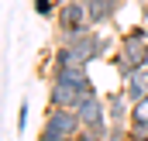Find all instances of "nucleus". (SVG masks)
Masks as SVG:
<instances>
[{"mask_svg": "<svg viewBox=\"0 0 148 141\" xmlns=\"http://www.w3.org/2000/svg\"><path fill=\"white\" fill-rule=\"evenodd\" d=\"M55 28L59 31H86V28H93L86 3L83 0H66L59 7V14H55Z\"/></svg>", "mask_w": 148, "mask_h": 141, "instance_id": "5", "label": "nucleus"}, {"mask_svg": "<svg viewBox=\"0 0 148 141\" xmlns=\"http://www.w3.org/2000/svg\"><path fill=\"white\" fill-rule=\"evenodd\" d=\"M79 131H83V117L76 114V107H48L38 141H69Z\"/></svg>", "mask_w": 148, "mask_h": 141, "instance_id": "3", "label": "nucleus"}, {"mask_svg": "<svg viewBox=\"0 0 148 141\" xmlns=\"http://www.w3.org/2000/svg\"><path fill=\"white\" fill-rule=\"evenodd\" d=\"M62 3H66V0H31V10H35L38 17H55Z\"/></svg>", "mask_w": 148, "mask_h": 141, "instance_id": "10", "label": "nucleus"}, {"mask_svg": "<svg viewBox=\"0 0 148 141\" xmlns=\"http://www.w3.org/2000/svg\"><path fill=\"white\" fill-rule=\"evenodd\" d=\"M55 48H69L76 52L86 66L107 59L114 48V41L107 35H100V28H86V31H55Z\"/></svg>", "mask_w": 148, "mask_h": 141, "instance_id": "2", "label": "nucleus"}, {"mask_svg": "<svg viewBox=\"0 0 148 141\" xmlns=\"http://www.w3.org/2000/svg\"><path fill=\"white\" fill-rule=\"evenodd\" d=\"M131 120H145L148 124V97H141L138 103L131 107Z\"/></svg>", "mask_w": 148, "mask_h": 141, "instance_id": "12", "label": "nucleus"}, {"mask_svg": "<svg viewBox=\"0 0 148 141\" xmlns=\"http://www.w3.org/2000/svg\"><path fill=\"white\" fill-rule=\"evenodd\" d=\"M127 138L131 141H148V124L145 120H131L127 124Z\"/></svg>", "mask_w": 148, "mask_h": 141, "instance_id": "11", "label": "nucleus"}, {"mask_svg": "<svg viewBox=\"0 0 148 141\" xmlns=\"http://www.w3.org/2000/svg\"><path fill=\"white\" fill-rule=\"evenodd\" d=\"M131 97L124 93V90H110L107 93V117H110V124H131Z\"/></svg>", "mask_w": 148, "mask_h": 141, "instance_id": "7", "label": "nucleus"}, {"mask_svg": "<svg viewBox=\"0 0 148 141\" xmlns=\"http://www.w3.org/2000/svg\"><path fill=\"white\" fill-rule=\"evenodd\" d=\"M145 3H148V0H145Z\"/></svg>", "mask_w": 148, "mask_h": 141, "instance_id": "17", "label": "nucleus"}, {"mask_svg": "<svg viewBox=\"0 0 148 141\" xmlns=\"http://www.w3.org/2000/svg\"><path fill=\"white\" fill-rule=\"evenodd\" d=\"M73 141H103V138H100L97 131H90V127H83V131H79V134H76Z\"/></svg>", "mask_w": 148, "mask_h": 141, "instance_id": "15", "label": "nucleus"}, {"mask_svg": "<svg viewBox=\"0 0 148 141\" xmlns=\"http://www.w3.org/2000/svg\"><path fill=\"white\" fill-rule=\"evenodd\" d=\"M28 110H31L28 100H21V107H17V131H24V127H28Z\"/></svg>", "mask_w": 148, "mask_h": 141, "instance_id": "14", "label": "nucleus"}, {"mask_svg": "<svg viewBox=\"0 0 148 141\" xmlns=\"http://www.w3.org/2000/svg\"><path fill=\"white\" fill-rule=\"evenodd\" d=\"M83 3H86V10H90L93 28H107V24H114V17H117V10H121L117 0H83Z\"/></svg>", "mask_w": 148, "mask_h": 141, "instance_id": "8", "label": "nucleus"}, {"mask_svg": "<svg viewBox=\"0 0 148 141\" xmlns=\"http://www.w3.org/2000/svg\"><path fill=\"white\" fill-rule=\"evenodd\" d=\"M148 66V28L145 24H134L127 28L121 41H117V55H114V69L121 79H131L138 69Z\"/></svg>", "mask_w": 148, "mask_h": 141, "instance_id": "1", "label": "nucleus"}, {"mask_svg": "<svg viewBox=\"0 0 148 141\" xmlns=\"http://www.w3.org/2000/svg\"><path fill=\"white\" fill-rule=\"evenodd\" d=\"M103 141H131L127 138V124H110V131H107Z\"/></svg>", "mask_w": 148, "mask_h": 141, "instance_id": "13", "label": "nucleus"}, {"mask_svg": "<svg viewBox=\"0 0 148 141\" xmlns=\"http://www.w3.org/2000/svg\"><path fill=\"white\" fill-rule=\"evenodd\" d=\"M83 100V90H76L62 79H48V107H76Z\"/></svg>", "mask_w": 148, "mask_h": 141, "instance_id": "6", "label": "nucleus"}, {"mask_svg": "<svg viewBox=\"0 0 148 141\" xmlns=\"http://www.w3.org/2000/svg\"><path fill=\"white\" fill-rule=\"evenodd\" d=\"M124 93L131 97V103H138L141 97H148V66H145V69H138L131 79H124Z\"/></svg>", "mask_w": 148, "mask_h": 141, "instance_id": "9", "label": "nucleus"}, {"mask_svg": "<svg viewBox=\"0 0 148 141\" xmlns=\"http://www.w3.org/2000/svg\"><path fill=\"white\" fill-rule=\"evenodd\" d=\"M76 114L83 117V127H90V131H97L100 138H107V131H110V117H107V97H100L97 90L83 93V100L76 103Z\"/></svg>", "mask_w": 148, "mask_h": 141, "instance_id": "4", "label": "nucleus"}, {"mask_svg": "<svg viewBox=\"0 0 148 141\" xmlns=\"http://www.w3.org/2000/svg\"><path fill=\"white\" fill-rule=\"evenodd\" d=\"M117 3H124V0H117Z\"/></svg>", "mask_w": 148, "mask_h": 141, "instance_id": "16", "label": "nucleus"}]
</instances>
